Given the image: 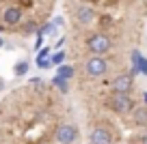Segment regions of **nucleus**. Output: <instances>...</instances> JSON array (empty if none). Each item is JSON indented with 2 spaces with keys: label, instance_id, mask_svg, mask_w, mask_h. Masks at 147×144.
Wrapping results in <instances>:
<instances>
[{
  "label": "nucleus",
  "instance_id": "f257e3e1",
  "mask_svg": "<svg viewBox=\"0 0 147 144\" xmlns=\"http://www.w3.org/2000/svg\"><path fill=\"white\" fill-rule=\"evenodd\" d=\"M134 105L136 103L128 93H113V97L108 99V108L117 114H130Z\"/></svg>",
  "mask_w": 147,
  "mask_h": 144
},
{
  "label": "nucleus",
  "instance_id": "f03ea898",
  "mask_svg": "<svg viewBox=\"0 0 147 144\" xmlns=\"http://www.w3.org/2000/svg\"><path fill=\"white\" fill-rule=\"evenodd\" d=\"M87 47L91 54H106V52L113 47V41H110L108 35H104V32H95V35H91L87 39Z\"/></svg>",
  "mask_w": 147,
  "mask_h": 144
},
{
  "label": "nucleus",
  "instance_id": "7ed1b4c3",
  "mask_svg": "<svg viewBox=\"0 0 147 144\" xmlns=\"http://www.w3.org/2000/svg\"><path fill=\"white\" fill-rule=\"evenodd\" d=\"M78 140V127L71 123H61L54 131V142L56 144H74Z\"/></svg>",
  "mask_w": 147,
  "mask_h": 144
},
{
  "label": "nucleus",
  "instance_id": "20e7f679",
  "mask_svg": "<svg viewBox=\"0 0 147 144\" xmlns=\"http://www.w3.org/2000/svg\"><path fill=\"white\" fill-rule=\"evenodd\" d=\"M84 71H87L89 77H104L106 71H108V63H106L100 54H95V56H91V58L87 60Z\"/></svg>",
  "mask_w": 147,
  "mask_h": 144
},
{
  "label": "nucleus",
  "instance_id": "39448f33",
  "mask_svg": "<svg viewBox=\"0 0 147 144\" xmlns=\"http://www.w3.org/2000/svg\"><path fill=\"white\" fill-rule=\"evenodd\" d=\"M22 19H24V13H22V9H20V7H15V5L7 7V9L2 11V24H5L7 28L20 26V24H22Z\"/></svg>",
  "mask_w": 147,
  "mask_h": 144
},
{
  "label": "nucleus",
  "instance_id": "423d86ee",
  "mask_svg": "<svg viewBox=\"0 0 147 144\" xmlns=\"http://www.w3.org/2000/svg\"><path fill=\"white\" fill-rule=\"evenodd\" d=\"M113 131L104 125L93 127V131L89 133V144H113Z\"/></svg>",
  "mask_w": 147,
  "mask_h": 144
},
{
  "label": "nucleus",
  "instance_id": "0eeeda50",
  "mask_svg": "<svg viewBox=\"0 0 147 144\" xmlns=\"http://www.w3.org/2000/svg\"><path fill=\"white\" fill-rule=\"evenodd\" d=\"M134 88V77L132 75H117L115 80H113V93H132Z\"/></svg>",
  "mask_w": 147,
  "mask_h": 144
},
{
  "label": "nucleus",
  "instance_id": "6e6552de",
  "mask_svg": "<svg viewBox=\"0 0 147 144\" xmlns=\"http://www.w3.org/2000/svg\"><path fill=\"white\" fill-rule=\"evenodd\" d=\"M76 22H78L80 26H89V24H93V22H95V11H93L91 7H87V5L78 7V9H76Z\"/></svg>",
  "mask_w": 147,
  "mask_h": 144
},
{
  "label": "nucleus",
  "instance_id": "1a4fd4ad",
  "mask_svg": "<svg viewBox=\"0 0 147 144\" xmlns=\"http://www.w3.org/2000/svg\"><path fill=\"white\" fill-rule=\"evenodd\" d=\"M132 125L147 127V108H145V105H136V108H132Z\"/></svg>",
  "mask_w": 147,
  "mask_h": 144
},
{
  "label": "nucleus",
  "instance_id": "9d476101",
  "mask_svg": "<svg viewBox=\"0 0 147 144\" xmlns=\"http://www.w3.org/2000/svg\"><path fill=\"white\" fill-rule=\"evenodd\" d=\"M132 60H134V69H132V73H134V71L147 73V60L141 56V52H138V50H134V52H132Z\"/></svg>",
  "mask_w": 147,
  "mask_h": 144
},
{
  "label": "nucleus",
  "instance_id": "9b49d317",
  "mask_svg": "<svg viewBox=\"0 0 147 144\" xmlns=\"http://www.w3.org/2000/svg\"><path fill=\"white\" fill-rule=\"evenodd\" d=\"M74 73H76V69H74L71 65H65V63H61V65H59V73H56V75L65 77V80H71V77H74Z\"/></svg>",
  "mask_w": 147,
  "mask_h": 144
},
{
  "label": "nucleus",
  "instance_id": "f8f14e48",
  "mask_svg": "<svg viewBox=\"0 0 147 144\" xmlns=\"http://www.w3.org/2000/svg\"><path fill=\"white\" fill-rule=\"evenodd\" d=\"M28 69H30V63H28V60H20V63H15L13 73L20 77V75H26V73H28Z\"/></svg>",
  "mask_w": 147,
  "mask_h": 144
},
{
  "label": "nucleus",
  "instance_id": "ddd939ff",
  "mask_svg": "<svg viewBox=\"0 0 147 144\" xmlns=\"http://www.w3.org/2000/svg\"><path fill=\"white\" fill-rule=\"evenodd\" d=\"M52 84H54V86H56V88H59L63 95H65V93H69V80H65V77L56 75L54 80H52Z\"/></svg>",
  "mask_w": 147,
  "mask_h": 144
},
{
  "label": "nucleus",
  "instance_id": "4468645a",
  "mask_svg": "<svg viewBox=\"0 0 147 144\" xmlns=\"http://www.w3.org/2000/svg\"><path fill=\"white\" fill-rule=\"evenodd\" d=\"M22 22H24V19H22ZM22 30L26 32V35H30V32H35V30H37V24L32 22V19H28V22H24V24H22Z\"/></svg>",
  "mask_w": 147,
  "mask_h": 144
},
{
  "label": "nucleus",
  "instance_id": "2eb2a0df",
  "mask_svg": "<svg viewBox=\"0 0 147 144\" xmlns=\"http://www.w3.org/2000/svg\"><path fill=\"white\" fill-rule=\"evenodd\" d=\"M65 56H67V54H65L63 50H61V52H56V54L52 56V65H61V63H65Z\"/></svg>",
  "mask_w": 147,
  "mask_h": 144
},
{
  "label": "nucleus",
  "instance_id": "dca6fc26",
  "mask_svg": "<svg viewBox=\"0 0 147 144\" xmlns=\"http://www.w3.org/2000/svg\"><path fill=\"white\" fill-rule=\"evenodd\" d=\"M54 28H56L54 24H46V26H41L37 32H41V35H48V32H54Z\"/></svg>",
  "mask_w": 147,
  "mask_h": 144
},
{
  "label": "nucleus",
  "instance_id": "f3484780",
  "mask_svg": "<svg viewBox=\"0 0 147 144\" xmlns=\"http://www.w3.org/2000/svg\"><path fill=\"white\" fill-rule=\"evenodd\" d=\"M48 65H50V60H46V58H37V67H39V69H46Z\"/></svg>",
  "mask_w": 147,
  "mask_h": 144
},
{
  "label": "nucleus",
  "instance_id": "a211bd4d",
  "mask_svg": "<svg viewBox=\"0 0 147 144\" xmlns=\"http://www.w3.org/2000/svg\"><path fill=\"white\" fill-rule=\"evenodd\" d=\"M138 140H141V144H147V131H145V133H143Z\"/></svg>",
  "mask_w": 147,
  "mask_h": 144
},
{
  "label": "nucleus",
  "instance_id": "6ab92c4d",
  "mask_svg": "<svg viewBox=\"0 0 147 144\" xmlns=\"http://www.w3.org/2000/svg\"><path fill=\"white\" fill-rule=\"evenodd\" d=\"M2 86H5V80H2V77H0V90H2Z\"/></svg>",
  "mask_w": 147,
  "mask_h": 144
},
{
  "label": "nucleus",
  "instance_id": "aec40b11",
  "mask_svg": "<svg viewBox=\"0 0 147 144\" xmlns=\"http://www.w3.org/2000/svg\"><path fill=\"white\" fill-rule=\"evenodd\" d=\"M2 45H5V41H2V37H0V47H2Z\"/></svg>",
  "mask_w": 147,
  "mask_h": 144
},
{
  "label": "nucleus",
  "instance_id": "412c9836",
  "mask_svg": "<svg viewBox=\"0 0 147 144\" xmlns=\"http://www.w3.org/2000/svg\"><path fill=\"white\" fill-rule=\"evenodd\" d=\"M145 103H147V95H145Z\"/></svg>",
  "mask_w": 147,
  "mask_h": 144
},
{
  "label": "nucleus",
  "instance_id": "4be33fe9",
  "mask_svg": "<svg viewBox=\"0 0 147 144\" xmlns=\"http://www.w3.org/2000/svg\"><path fill=\"white\" fill-rule=\"evenodd\" d=\"M0 32H2V26H0Z\"/></svg>",
  "mask_w": 147,
  "mask_h": 144
},
{
  "label": "nucleus",
  "instance_id": "5701e85b",
  "mask_svg": "<svg viewBox=\"0 0 147 144\" xmlns=\"http://www.w3.org/2000/svg\"><path fill=\"white\" fill-rule=\"evenodd\" d=\"M0 2H2V0H0Z\"/></svg>",
  "mask_w": 147,
  "mask_h": 144
}]
</instances>
